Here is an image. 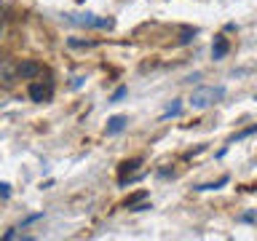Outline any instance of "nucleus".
<instances>
[{
	"label": "nucleus",
	"instance_id": "f257e3e1",
	"mask_svg": "<svg viewBox=\"0 0 257 241\" xmlns=\"http://www.w3.org/2000/svg\"><path fill=\"white\" fill-rule=\"evenodd\" d=\"M222 96V88H212V86H204V88H196L190 96V104L193 110H206L209 104H214V99Z\"/></svg>",
	"mask_w": 257,
	"mask_h": 241
},
{
	"label": "nucleus",
	"instance_id": "f03ea898",
	"mask_svg": "<svg viewBox=\"0 0 257 241\" xmlns=\"http://www.w3.org/2000/svg\"><path fill=\"white\" fill-rule=\"evenodd\" d=\"M16 80H19L16 64L11 59H0V86H3V88H14Z\"/></svg>",
	"mask_w": 257,
	"mask_h": 241
},
{
	"label": "nucleus",
	"instance_id": "7ed1b4c3",
	"mask_svg": "<svg viewBox=\"0 0 257 241\" xmlns=\"http://www.w3.org/2000/svg\"><path fill=\"white\" fill-rule=\"evenodd\" d=\"M16 72H19L22 80H32L43 72V67H40V62H35V59H24V62L16 64Z\"/></svg>",
	"mask_w": 257,
	"mask_h": 241
},
{
	"label": "nucleus",
	"instance_id": "20e7f679",
	"mask_svg": "<svg viewBox=\"0 0 257 241\" xmlns=\"http://www.w3.org/2000/svg\"><path fill=\"white\" fill-rule=\"evenodd\" d=\"M30 99L32 102H46V99H51V86H43V83H38V80H32L30 83Z\"/></svg>",
	"mask_w": 257,
	"mask_h": 241
},
{
	"label": "nucleus",
	"instance_id": "39448f33",
	"mask_svg": "<svg viewBox=\"0 0 257 241\" xmlns=\"http://www.w3.org/2000/svg\"><path fill=\"white\" fill-rule=\"evenodd\" d=\"M228 48H230V43H228V38L217 35V38H214V46H212V56H214V59H222V56L228 54Z\"/></svg>",
	"mask_w": 257,
	"mask_h": 241
},
{
	"label": "nucleus",
	"instance_id": "423d86ee",
	"mask_svg": "<svg viewBox=\"0 0 257 241\" xmlns=\"http://www.w3.org/2000/svg\"><path fill=\"white\" fill-rule=\"evenodd\" d=\"M123 126H126V118H123V115H115V118H110V120H107V134H118Z\"/></svg>",
	"mask_w": 257,
	"mask_h": 241
},
{
	"label": "nucleus",
	"instance_id": "0eeeda50",
	"mask_svg": "<svg viewBox=\"0 0 257 241\" xmlns=\"http://www.w3.org/2000/svg\"><path fill=\"white\" fill-rule=\"evenodd\" d=\"M145 196H148V193H137V196H132V198H128V201H126V206H128V209H132V206L137 204V201H142Z\"/></svg>",
	"mask_w": 257,
	"mask_h": 241
},
{
	"label": "nucleus",
	"instance_id": "6e6552de",
	"mask_svg": "<svg viewBox=\"0 0 257 241\" xmlns=\"http://www.w3.org/2000/svg\"><path fill=\"white\" fill-rule=\"evenodd\" d=\"M126 94V88H118V91H115V96H112V102H118L120 99V96H123Z\"/></svg>",
	"mask_w": 257,
	"mask_h": 241
},
{
	"label": "nucleus",
	"instance_id": "1a4fd4ad",
	"mask_svg": "<svg viewBox=\"0 0 257 241\" xmlns=\"http://www.w3.org/2000/svg\"><path fill=\"white\" fill-rule=\"evenodd\" d=\"M0 196H8V185H3V182H0Z\"/></svg>",
	"mask_w": 257,
	"mask_h": 241
},
{
	"label": "nucleus",
	"instance_id": "9d476101",
	"mask_svg": "<svg viewBox=\"0 0 257 241\" xmlns=\"http://www.w3.org/2000/svg\"><path fill=\"white\" fill-rule=\"evenodd\" d=\"M0 32H3V22H0Z\"/></svg>",
	"mask_w": 257,
	"mask_h": 241
}]
</instances>
